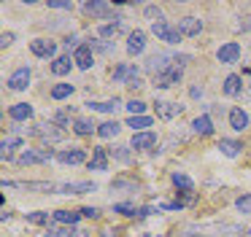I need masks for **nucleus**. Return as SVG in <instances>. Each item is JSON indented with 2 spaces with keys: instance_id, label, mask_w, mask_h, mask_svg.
Listing matches in <instances>:
<instances>
[{
  "instance_id": "obj_20",
  "label": "nucleus",
  "mask_w": 251,
  "mask_h": 237,
  "mask_svg": "<svg viewBox=\"0 0 251 237\" xmlns=\"http://www.w3.org/2000/svg\"><path fill=\"white\" fill-rule=\"evenodd\" d=\"M138 78V70L132 68V65H116V70H114V81H135Z\"/></svg>"
},
{
  "instance_id": "obj_25",
  "label": "nucleus",
  "mask_w": 251,
  "mask_h": 237,
  "mask_svg": "<svg viewBox=\"0 0 251 237\" xmlns=\"http://www.w3.org/2000/svg\"><path fill=\"white\" fill-rule=\"evenodd\" d=\"M119 129H122L119 121H103V124H98V135H100V138H116V135H119Z\"/></svg>"
},
{
  "instance_id": "obj_46",
  "label": "nucleus",
  "mask_w": 251,
  "mask_h": 237,
  "mask_svg": "<svg viewBox=\"0 0 251 237\" xmlns=\"http://www.w3.org/2000/svg\"><path fill=\"white\" fill-rule=\"evenodd\" d=\"M189 97H202V89H200V86H192V89H189Z\"/></svg>"
},
{
  "instance_id": "obj_32",
  "label": "nucleus",
  "mask_w": 251,
  "mask_h": 237,
  "mask_svg": "<svg viewBox=\"0 0 251 237\" xmlns=\"http://www.w3.org/2000/svg\"><path fill=\"white\" fill-rule=\"evenodd\" d=\"M108 156H114V159H119V162H130V151H127V145H116V148H111Z\"/></svg>"
},
{
  "instance_id": "obj_33",
  "label": "nucleus",
  "mask_w": 251,
  "mask_h": 237,
  "mask_svg": "<svg viewBox=\"0 0 251 237\" xmlns=\"http://www.w3.org/2000/svg\"><path fill=\"white\" fill-rule=\"evenodd\" d=\"M125 108L132 113V116H143V111H146V102H141V100H130Z\"/></svg>"
},
{
  "instance_id": "obj_44",
  "label": "nucleus",
  "mask_w": 251,
  "mask_h": 237,
  "mask_svg": "<svg viewBox=\"0 0 251 237\" xmlns=\"http://www.w3.org/2000/svg\"><path fill=\"white\" fill-rule=\"evenodd\" d=\"M54 124H68V116L65 113H54Z\"/></svg>"
},
{
  "instance_id": "obj_40",
  "label": "nucleus",
  "mask_w": 251,
  "mask_h": 237,
  "mask_svg": "<svg viewBox=\"0 0 251 237\" xmlns=\"http://www.w3.org/2000/svg\"><path fill=\"white\" fill-rule=\"evenodd\" d=\"M14 43V32H3L0 35V48H8Z\"/></svg>"
},
{
  "instance_id": "obj_12",
  "label": "nucleus",
  "mask_w": 251,
  "mask_h": 237,
  "mask_svg": "<svg viewBox=\"0 0 251 237\" xmlns=\"http://www.w3.org/2000/svg\"><path fill=\"white\" fill-rule=\"evenodd\" d=\"M73 62H76L81 70L92 68V46H89V43H81V46L76 48V54H73Z\"/></svg>"
},
{
  "instance_id": "obj_21",
  "label": "nucleus",
  "mask_w": 251,
  "mask_h": 237,
  "mask_svg": "<svg viewBox=\"0 0 251 237\" xmlns=\"http://www.w3.org/2000/svg\"><path fill=\"white\" fill-rule=\"evenodd\" d=\"M240 89H243V78H240V75H227V78H224V95L227 97L240 95Z\"/></svg>"
},
{
  "instance_id": "obj_37",
  "label": "nucleus",
  "mask_w": 251,
  "mask_h": 237,
  "mask_svg": "<svg viewBox=\"0 0 251 237\" xmlns=\"http://www.w3.org/2000/svg\"><path fill=\"white\" fill-rule=\"evenodd\" d=\"M49 8H57V11H71L73 3L71 0H49Z\"/></svg>"
},
{
  "instance_id": "obj_5",
  "label": "nucleus",
  "mask_w": 251,
  "mask_h": 237,
  "mask_svg": "<svg viewBox=\"0 0 251 237\" xmlns=\"http://www.w3.org/2000/svg\"><path fill=\"white\" fill-rule=\"evenodd\" d=\"M49 159H51L49 148H27L17 159V165H44V162H49Z\"/></svg>"
},
{
  "instance_id": "obj_27",
  "label": "nucleus",
  "mask_w": 251,
  "mask_h": 237,
  "mask_svg": "<svg viewBox=\"0 0 251 237\" xmlns=\"http://www.w3.org/2000/svg\"><path fill=\"white\" fill-rule=\"evenodd\" d=\"M71 65H73L71 57H57L54 62H51V73H54V75H65V73H71Z\"/></svg>"
},
{
  "instance_id": "obj_2",
  "label": "nucleus",
  "mask_w": 251,
  "mask_h": 237,
  "mask_svg": "<svg viewBox=\"0 0 251 237\" xmlns=\"http://www.w3.org/2000/svg\"><path fill=\"white\" fill-rule=\"evenodd\" d=\"M30 135H33V138H38L44 148H46V145H51V143H60V140L65 138V132H62V129H57L54 124H38V127L30 129Z\"/></svg>"
},
{
  "instance_id": "obj_42",
  "label": "nucleus",
  "mask_w": 251,
  "mask_h": 237,
  "mask_svg": "<svg viewBox=\"0 0 251 237\" xmlns=\"http://www.w3.org/2000/svg\"><path fill=\"white\" fill-rule=\"evenodd\" d=\"M65 46H68V48H78V46H81V43H78V35H71V38L65 41Z\"/></svg>"
},
{
  "instance_id": "obj_23",
  "label": "nucleus",
  "mask_w": 251,
  "mask_h": 237,
  "mask_svg": "<svg viewBox=\"0 0 251 237\" xmlns=\"http://www.w3.org/2000/svg\"><path fill=\"white\" fill-rule=\"evenodd\" d=\"M151 124H154L151 116H130V118H127V127H130L132 132H135V129H138V132H143V129L151 127Z\"/></svg>"
},
{
  "instance_id": "obj_31",
  "label": "nucleus",
  "mask_w": 251,
  "mask_h": 237,
  "mask_svg": "<svg viewBox=\"0 0 251 237\" xmlns=\"http://www.w3.org/2000/svg\"><path fill=\"white\" fill-rule=\"evenodd\" d=\"M143 16H146V19H151V24L162 22V11H159V5H146V8H143Z\"/></svg>"
},
{
  "instance_id": "obj_49",
  "label": "nucleus",
  "mask_w": 251,
  "mask_h": 237,
  "mask_svg": "<svg viewBox=\"0 0 251 237\" xmlns=\"http://www.w3.org/2000/svg\"><path fill=\"white\" fill-rule=\"evenodd\" d=\"M103 237H111V232H105V235H103Z\"/></svg>"
},
{
  "instance_id": "obj_19",
  "label": "nucleus",
  "mask_w": 251,
  "mask_h": 237,
  "mask_svg": "<svg viewBox=\"0 0 251 237\" xmlns=\"http://www.w3.org/2000/svg\"><path fill=\"white\" fill-rule=\"evenodd\" d=\"M8 116H11L14 121H27V118H33V105H27V102H17V105H11Z\"/></svg>"
},
{
  "instance_id": "obj_3",
  "label": "nucleus",
  "mask_w": 251,
  "mask_h": 237,
  "mask_svg": "<svg viewBox=\"0 0 251 237\" xmlns=\"http://www.w3.org/2000/svg\"><path fill=\"white\" fill-rule=\"evenodd\" d=\"M151 32L159 38V41H165V43H178V41H181L178 27H173L168 19H162V22H157V24H151Z\"/></svg>"
},
{
  "instance_id": "obj_48",
  "label": "nucleus",
  "mask_w": 251,
  "mask_h": 237,
  "mask_svg": "<svg viewBox=\"0 0 251 237\" xmlns=\"http://www.w3.org/2000/svg\"><path fill=\"white\" fill-rule=\"evenodd\" d=\"M240 237H251V226H249V229H243V232H240Z\"/></svg>"
},
{
  "instance_id": "obj_4",
  "label": "nucleus",
  "mask_w": 251,
  "mask_h": 237,
  "mask_svg": "<svg viewBox=\"0 0 251 237\" xmlns=\"http://www.w3.org/2000/svg\"><path fill=\"white\" fill-rule=\"evenodd\" d=\"M111 8H114V5H111V3H105V0L84 3V11H87V14H92V16H98V19H114V22H122V16H119V14H114V16H111Z\"/></svg>"
},
{
  "instance_id": "obj_43",
  "label": "nucleus",
  "mask_w": 251,
  "mask_h": 237,
  "mask_svg": "<svg viewBox=\"0 0 251 237\" xmlns=\"http://www.w3.org/2000/svg\"><path fill=\"white\" fill-rule=\"evenodd\" d=\"M238 30H243V32H249V30H251V16H246V19L240 22V24H238Z\"/></svg>"
},
{
  "instance_id": "obj_15",
  "label": "nucleus",
  "mask_w": 251,
  "mask_h": 237,
  "mask_svg": "<svg viewBox=\"0 0 251 237\" xmlns=\"http://www.w3.org/2000/svg\"><path fill=\"white\" fill-rule=\"evenodd\" d=\"M143 48H146V32H143V30L130 32V38H127V51H130V54H141Z\"/></svg>"
},
{
  "instance_id": "obj_36",
  "label": "nucleus",
  "mask_w": 251,
  "mask_h": 237,
  "mask_svg": "<svg viewBox=\"0 0 251 237\" xmlns=\"http://www.w3.org/2000/svg\"><path fill=\"white\" fill-rule=\"evenodd\" d=\"M27 221L30 224H49V213L38 210V213H27Z\"/></svg>"
},
{
  "instance_id": "obj_10",
  "label": "nucleus",
  "mask_w": 251,
  "mask_h": 237,
  "mask_svg": "<svg viewBox=\"0 0 251 237\" xmlns=\"http://www.w3.org/2000/svg\"><path fill=\"white\" fill-rule=\"evenodd\" d=\"M27 84H30V68H19V70H14L11 78H8V89H11V92H22V89H27Z\"/></svg>"
},
{
  "instance_id": "obj_45",
  "label": "nucleus",
  "mask_w": 251,
  "mask_h": 237,
  "mask_svg": "<svg viewBox=\"0 0 251 237\" xmlns=\"http://www.w3.org/2000/svg\"><path fill=\"white\" fill-rule=\"evenodd\" d=\"M127 86H130V89L135 92V89H141V86H143V81H141V78H135V81H130V84H127Z\"/></svg>"
},
{
  "instance_id": "obj_26",
  "label": "nucleus",
  "mask_w": 251,
  "mask_h": 237,
  "mask_svg": "<svg viewBox=\"0 0 251 237\" xmlns=\"http://www.w3.org/2000/svg\"><path fill=\"white\" fill-rule=\"evenodd\" d=\"M192 127H195V132H197V135H211V132H213V121H211V116H197L195 121H192Z\"/></svg>"
},
{
  "instance_id": "obj_1",
  "label": "nucleus",
  "mask_w": 251,
  "mask_h": 237,
  "mask_svg": "<svg viewBox=\"0 0 251 237\" xmlns=\"http://www.w3.org/2000/svg\"><path fill=\"white\" fill-rule=\"evenodd\" d=\"M189 54H176L173 57V65H170L165 73H159V75H154V86L157 89H170V86H176L181 81V75H184V65L189 62Z\"/></svg>"
},
{
  "instance_id": "obj_18",
  "label": "nucleus",
  "mask_w": 251,
  "mask_h": 237,
  "mask_svg": "<svg viewBox=\"0 0 251 237\" xmlns=\"http://www.w3.org/2000/svg\"><path fill=\"white\" fill-rule=\"evenodd\" d=\"M238 57H240V46L238 43H224L222 48H219V62H238Z\"/></svg>"
},
{
  "instance_id": "obj_47",
  "label": "nucleus",
  "mask_w": 251,
  "mask_h": 237,
  "mask_svg": "<svg viewBox=\"0 0 251 237\" xmlns=\"http://www.w3.org/2000/svg\"><path fill=\"white\" fill-rule=\"evenodd\" d=\"M73 237H89V232H84V229H73Z\"/></svg>"
},
{
  "instance_id": "obj_11",
  "label": "nucleus",
  "mask_w": 251,
  "mask_h": 237,
  "mask_svg": "<svg viewBox=\"0 0 251 237\" xmlns=\"http://www.w3.org/2000/svg\"><path fill=\"white\" fill-rule=\"evenodd\" d=\"M151 145H157V135H154V132H135V135H132V145H130V148L149 151Z\"/></svg>"
},
{
  "instance_id": "obj_13",
  "label": "nucleus",
  "mask_w": 251,
  "mask_h": 237,
  "mask_svg": "<svg viewBox=\"0 0 251 237\" xmlns=\"http://www.w3.org/2000/svg\"><path fill=\"white\" fill-rule=\"evenodd\" d=\"M229 127H232L235 132H243V129L249 127V113H246L243 108H232V111H229Z\"/></svg>"
},
{
  "instance_id": "obj_8",
  "label": "nucleus",
  "mask_w": 251,
  "mask_h": 237,
  "mask_svg": "<svg viewBox=\"0 0 251 237\" xmlns=\"http://www.w3.org/2000/svg\"><path fill=\"white\" fill-rule=\"evenodd\" d=\"M200 30H202V22L197 19V16H184V19H178V32H181V38L200 35Z\"/></svg>"
},
{
  "instance_id": "obj_38",
  "label": "nucleus",
  "mask_w": 251,
  "mask_h": 237,
  "mask_svg": "<svg viewBox=\"0 0 251 237\" xmlns=\"http://www.w3.org/2000/svg\"><path fill=\"white\" fill-rule=\"evenodd\" d=\"M235 205H238V210H240V213H251V194H246V197H240Z\"/></svg>"
},
{
  "instance_id": "obj_35",
  "label": "nucleus",
  "mask_w": 251,
  "mask_h": 237,
  "mask_svg": "<svg viewBox=\"0 0 251 237\" xmlns=\"http://www.w3.org/2000/svg\"><path fill=\"white\" fill-rule=\"evenodd\" d=\"M114 210H116V213H122V215H138V208H135V205H130V202H119Z\"/></svg>"
},
{
  "instance_id": "obj_17",
  "label": "nucleus",
  "mask_w": 251,
  "mask_h": 237,
  "mask_svg": "<svg viewBox=\"0 0 251 237\" xmlns=\"http://www.w3.org/2000/svg\"><path fill=\"white\" fill-rule=\"evenodd\" d=\"M84 159H87V154L81 148H71V151H60L57 154V162H62V165H81Z\"/></svg>"
},
{
  "instance_id": "obj_9",
  "label": "nucleus",
  "mask_w": 251,
  "mask_h": 237,
  "mask_svg": "<svg viewBox=\"0 0 251 237\" xmlns=\"http://www.w3.org/2000/svg\"><path fill=\"white\" fill-rule=\"evenodd\" d=\"M154 111H157V116L159 118H173V116H178L181 111H184V105H178V102H168V100H157L154 102Z\"/></svg>"
},
{
  "instance_id": "obj_30",
  "label": "nucleus",
  "mask_w": 251,
  "mask_h": 237,
  "mask_svg": "<svg viewBox=\"0 0 251 237\" xmlns=\"http://www.w3.org/2000/svg\"><path fill=\"white\" fill-rule=\"evenodd\" d=\"M73 95V84H57V86H51V97L54 100H65V97H71Z\"/></svg>"
},
{
  "instance_id": "obj_7",
  "label": "nucleus",
  "mask_w": 251,
  "mask_h": 237,
  "mask_svg": "<svg viewBox=\"0 0 251 237\" xmlns=\"http://www.w3.org/2000/svg\"><path fill=\"white\" fill-rule=\"evenodd\" d=\"M170 65H173V57H170V54H154V57H149L146 70H149V73H154V75H159V73H165Z\"/></svg>"
},
{
  "instance_id": "obj_22",
  "label": "nucleus",
  "mask_w": 251,
  "mask_h": 237,
  "mask_svg": "<svg viewBox=\"0 0 251 237\" xmlns=\"http://www.w3.org/2000/svg\"><path fill=\"white\" fill-rule=\"evenodd\" d=\"M81 218V213L78 210H54V221L57 224H76V221Z\"/></svg>"
},
{
  "instance_id": "obj_34",
  "label": "nucleus",
  "mask_w": 251,
  "mask_h": 237,
  "mask_svg": "<svg viewBox=\"0 0 251 237\" xmlns=\"http://www.w3.org/2000/svg\"><path fill=\"white\" fill-rule=\"evenodd\" d=\"M173 183H176L178 189H184V191H192V189H195V186H192V181H189V178H186V175H181V172H176V175H173Z\"/></svg>"
},
{
  "instance_id": "obj_6",
  "label": "nucleus",
  "mask_w": 251,
  "mask_h": 237,
  "mask_svg": "<svg viewBox=\"0 0 251 237\" xmlns=\"http://www.w3.org/2000/svg\"><path fill=\"white\" fill-rule=\"evenodd\" d=\"M30 51H33L35 57L49 59V57H54V54H57V43L49 41V38H35V41L30 43Z\"/></svg>"
},
{
  "instance_id": "obj_39",
  "label": "nucleus",
  "mask_w": 251,
  "mask_h": 237,
  "mask_svg": "<svg viewBox=\"0 0 251 237\" xmlns=\"http://www.w3.org/2000/svg\"><path fill=\"white\" fill-rule=\"evenodd\" d=\"M116 30H119V24H103V27H100V38H111V35H114V32Z\"/></svg>"
},
{
  "instance_id": "obj_28",
  "label": "nucleus",
  "mask_w": 251,
  "mask_h": 237,
  "mask_svg": "<svg viewBox=\"0 0 251 237\" xmlns=\"http://www.w3.org/2000/svg\"><path fill=\"white\" fill-rule=\"evenodd\" d=\"M240 148H243V145L235 143V140H219V151H222L224 156H238Z\"/></svg>"
},
{
  "instance_id": "obj_41",
  "label": "nucleus",
  "mask_w": 251,
  "mask_h": 237,
  "mask_svg": "<svg viewBox=\"0 0 251 237\" xmlns=\"http://www.w3.org/2000/svg\"><path fill=\"white\" fill-rule=\"evenodd\" d=\"M78 213L87 215V218H100V210H98V208H81Z\"/></svg>"
},
{
  "instance_id": "obj_29",
  "label": "nucleus",
  "mask_w": 251,
  "mask_h": 237,
  "mask_svg": "<svg viewBox=\"0 0 251 237\" xmlns=\"http://www.w3.org/2000/svg\"><path fill=\"white\" fill-rule=\"evenodd\" d=\"M73 129H76L78 135H92V132H98V124L87 121V118H76V121H73Z\"/></svg>"
},
{
  "instance_id": "obj_14",
  "label": "nucleus",
  "mask_w": 251,
  "mask_h": 237,
  "mask_svg": "<svg viewBox=\"0 0 251 237\" xmlns=\"http://www.w3.org/2000/svg\"><path fill=\"white\" fill-rule=\"evenodd\" d=\"M108 159H111V156H108V151H105V148H95L92 151V159L87 162V167H89V170H108Z\"/></svg>"
},
{
  "instance_id": "obj_16",
  "label": "nucleus",
  "mask_w": 251,
  "mask_h": 237,
  "mask_svg": "<svg viewBox=\"0 0 251 237\" xmlns=\"http://www.w3.org/2000/svg\"><path fill=\"white\" fill-rule=\"evenodd\" d=\"M60 194H87V191H95V183L84 181V183H60L57 186Z\"/></svg>"
},
{
  "instance_id": "obj_24",
  "label": "nucleus",
  "mask_w": 251,
  "mask_h": 237,
  "mask_svg": "<svg viewBox=\"0 0 251 237\" xmlns=\"http://www.w3.org/2000/svg\"><path fill=\"white\" fill-rule=\"evenodd\" d=\"M89 108H92V111H100V113H114L116 108H122V100L114 97V100H105V102H89Z\"/></svg>"
}]
</instances>
